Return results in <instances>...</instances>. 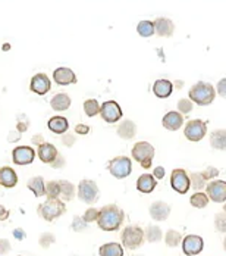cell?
I'll return each mask as SVG.
<instances>
[{"label": "cell", "mask_w": 226, "mask_h": 256, "mask_svg": "<svg viewBox=\"0 0 226 256\" xmlns=\"http://www.w3.org/2000/svg\"><path fill=\"white\" fill-rule=\"evenodd\" d=\"M122 109L118 104V102L115 100H109L104 102L100 106V116L103 118V121H106L107 124H115L122 118Z\"/></svg>", "instance_id": "ba28073f"}, {"label": "cell", "mask_w": 226, "mask_h": 256, "mask_svg": "<svg viewBox=\"0 0 226 256\" xmlns=\"http://www.w3.org/2000/svg\"><path fill=\"white\" fill-rule=\"evenodd\" d=\"M153 177L156 180H162L165 177V168L163 166H156L154 168V172H153Z\"/></svg>", "instance_id": "7dc6e473"}, {"label": "cell", "mask_w": 226, "mask_h": 256, "mask_svg": "<svg viewBox=\"0 0 226 256\" xmlns=\"http://www.w3.org/2000/svg\"><path fill=\"white\" fill-rule=\"evenodd\" d=\"M97 216H99V210L94 209V208H90L88 210H85V214L82 215V220L85 222H94L97 221Z\"/></svg>", "instance_id": "f35d334b"}, {"label": "cell", "mask_w": 226, "mask_h": 256, "mask_svg": "<svg viewBox=\"0 0 226 256\" xmlns=\"http://www.w3.org/2000/svg\"><path fill=\"white\" fill-rule=\"evenodd\" d=\"M135 134H137V126H135V122H132V121H129V120L122 121L121 126L118 127V136H119L121 138L129 140V138H132Z\"/></svg>", "instance_id": "d4e9b609"}, {"label": "cell", "mask_w": 226, "mask_h": 256, "mask_svg": "<svg viewBox=\"0 0 226 256\" xmlns=\"http://www.w3.org/2000/svg\"><path fill=\"white\" fill-rule=\"evenodd\" d=\"M99 187L93 180H82L78 186V198L85 204H94L99 199Z\"/></svg>", "instance_id": "52a82bcc"}, {"label": "cell", "mask_w": 226, "mask_h": 256, "mask_svg": "<svg viewBox=\"0 0 226 256\" xmlns=\"http://www.w3.org/2000/svg\"><path fill=\"white\" fill-rule=\"evenodd\" d=\"M57 154V149L50 143H41L38 146V158L44 164H51Z\"/></svg>", "instance_id": "7402d4cb"}, {"label": "cell", "mask_w": 226, "mask_h": 256, "mask_svg": "<svg viewBox=\"0 0 226 256\" xmlns=\"http://www.w3.org/2000/svg\"><path fill=\"white\" fill-rule=\"evenodd\" d=\"M137 31L141 37H151L154 34V26L151 21H141L137 26Z\"/></svg>", "instance_id": "e575fe53"}, {"label": "cell", "mask_w": 226, "mask_h": 256, "mask_svg": "<svg viewBox=\"0 0 226 256\" xmlns=\"http://www.w3.org/2000/svg\"><path fill=\"white\" fill-rule=\"evenodd\" d=\"M162 230H160V227H157V226H149L146 231H144V237L147 238V242H150V243H156V242H160L162 240Z\"/></svg>", "instance_id": "f546056e"}, {"label": "cell", "mask_w": 226, "mask_h": 256, "mask_svg": "<svg viewBox=\"0 0 226 256\" xmlns=\"http://www.w3.org/2000/svg\"><path fill=\"white\" fill-rule=\"evenodd\" d=\"M59 187H60L59 198L62 199V202H69V200L74 199L75 188H74V184L72 182H69L68 180H60L59 181Z\"/></svg>", "instance_id": "484cf974"}, {"label": "cell", "mask_w": 226, "mask_h": 256, "mask_svg": "<svg viewBox=\"0 0 226 256\" xmlns=\"http://www.w3.org/2000/svg\"><path fill=\"white\" fill-rule=\"evenodd\" d=\"M216 98V90L212 84L209 82H197L196 86L191 87L190 90V100L200 106H207L215 100Z\"/></svg>", "instance_id": "7a4b0ae2"}, {"label": "cell", "mask_w": 226, "mask_h": 256, "mask_svg": "<svg viewBox=\"0 0 226 256\" xmlns=\"http://www.w3.org/2000/svg\"><path fill=\"white\" fill-rule=\"evenodd\" d=\"M32 143H34V144H38V146H40L41 143H44V142H43V136H34Z\"/></svg>", "instance_id": "816d5d0a"}, {"label": "cell", "mask_w": 226, "mask_h": 256, "mask_svg": "<svg viewBox=\"0 0 226 256\" xmlns=\"http://www.w3.org/2000/svg\"><path fill=\"white\" fill-rule=\"evenodd\" d=\"M154 32L160 37H171L175 31V26L171 20L168 18H157L154 22Z\"/></svg>", "instance_id": "2e32d148"}, {"label": "cell", "mask_w": 226, "mask_h": 256, "mask_svg": "<svg viewBox=\"0 0 226 256\" xmlns=\"http://www.w3.org/2000/svg\"><path fill=\"white\" fill-rule=\"evenodd\" d=\"M56 242V237H54V234H51V232H44V234H41V237H40V246L41 248H49L50 244H53Z\"/></svg>", "instance_id": "8d00e7d4"}, {"label": "cell", "mask_w": 226, "mask_h": 256, "mask_svg": "<svg viewBox=\"0 0 226 256\" xmlns=\"http://www.w3.org/2000/svg\"><path fill=\"white\" fill-rule=\"evenodd\" d=\"M50 165L53 168H57V170H59V168H63V166H65V158H63L62 154H56V158H54V160L51 162Z\"/></svg>", "instance_id": "ee69618b"}, {"label": "cell", "mask_w": 226, "mask_h": 256, "mask_svg": "<svg viewBox=\"0 0 226 256\" xmlns=\"http://www.w3.org/2000/svg\"><path fill=\"white\" fill-rule=\"evenodd\" d=\"M124 210L116 205H106L99 210L97 224L103 231L119 230L121 224L124 222Z\"/></svg>", "instance_id": "6da1fadb"}, {"label": "cell", "mask_w": 226, "mask_h": 256, "mask_svg": "<svg viewBox=\"0 0 226 256\" xmlns=\"http://www.w3.org/2000/svg\"><path fill=\"white\" fill-rule=\"evenodd\" d=\"M51 109L56 110V112H63L66 109H69L71 106V98L66 94V93H59L56 94L53 99H51Z\"/></svg>", "instance_id": "cb8c5ba5"}, {"label": "cell", "mask_w": 226, "mask_h": 256, "mask_svg": "<svg viewBox=\"0 0 226 256\" xmlns=\"http://www.w3.org/2000/svg\"><path fill=\"white\" fill-rule=\"evenodd\" d=\"M44 194L47 196V199H59L60 194L59 181H49L47 184H44Z\"/></svg>", "instance_id": "4dcf8cb0"}, {"label": "cell", "mask_w": 226, "mask_h": 256, "mask_svg": "<svg viewBox=\"0 0 226 256\" xmlns=\"http://www.w3.org/2000/svg\"><path fill=\"white\" fill-rule=\"evenodd\" d=\"M204 186H206V180L203 178V176H201L200 172L191 174V177H190V187H193L194 190L200 192V190L204 188Z\"/></svg>", "instance_id": "d590c367"}, {"label": "cell", "mask_w": 226, "mask_h": 256, "mask_svg": "<svg viewBox=\"0 0 226 256\" xmlns=\"http://www.w3.org/2000/svg\"><path fill=\"white\" fill-rule=\"evenodd\" d=\"M100 256H124V248L119 243H106L99 249Z\"/></svg>", "instance_id": "4316f807"}, {"label": "cell", "mask_w": 226, "mask_h": 256, "mask_svg": "<svg viewBox=\"0 0 226 256\" xmlns=\"http://www.w3.org/2000/svg\"><path fill=\"white\" fill-rule=\"evenodd\" d=\"M75 132L79 134V136H85V134L90 132V127L88 126H84V124H78L75 127Z\"/></svg>", "instance_id": "f6af8a7d"}, {"label": "cell", "mask_w": 226, "mask_h": 256, "mask_svg": "<svg viewBox=\"0 0 226 256\" xmlns=\"http://www.w3.org/2000/svg\"><path fill=\"white\" fill-rule=\"evenodd\" d=\"M206 132H207V126L201 120L190 121L185 126V130H184V134L190 142H200V140H203V137L206 136Z\"/></svg>", "instance_id": "9c48e42d"}, {"label": "cell", "mask_w": 226, "mask_h": 256, "mask_svg": "<svg viewBox=\"0 0 226 256\" xmlns=\"http://www.w3.org/2000/svg\"><path fill=\"white\" fill-rule=\"evenodd\" d=\"M53 80H54V82L59 84V86H69V84H75L76 76L71 68L60 66V68L54 70V72H53Z\"/></svg>", "instance_id": "9a60e30c"}, {"label": "cell", "mask_w": 226, "mask_h": 256, "mask_svg": "<svg viewBox=\"0 0 226 256\" xmlns=\"http://www.w3.org/2000/svg\"><path fill=\"white\" fill-rule=\"evenodd\" d=\"M162 124H163V127L166 128V130H169V131H176V130H179L184 126V116L179 112H174V110L168 112L163 116Z\"/></svg>", "instance_id": "ac0fdd59"}, {"label": "cell", "mask_w": 226, "mask_h": 256, "mask_svg": "<svg viewBox=\"0 0 226 256\" xmlns=\"http://www.w3.org/2000/svg\"><path fill=\"white\" fill-rule=\"evenodd\" d=\"M9 218V210L3 205H0V221H6Z\"/></svg>", "instance_id": "c3c4849f"}, {"label": "cell", "mask_w": 226, "mask_h": 256, "mask_svg": "<svg viewBox=\"0 0 226 256\" xmlns=\"http://www.w3.org/2000/svg\"><path fill=\"white\" fill-rule=\"evenodd\" d=\"M165 242L169 248H176L182 242V234L179 231L169 230L165 236Z\"/></svg>", "instance_id": "836d02e7"}, {"label": "cell", "mask_w": 226, "mask_h": 256, "mask_svg": "<svg viewBox=\"0 0 226 256\" xmlns=\"http://www.w3.org/2000/svg\"><path fill=\"white\" fill-rule=\"evenodd\" d=\"M47 127L54 134H65L69 128V122L65 116H53L49 120Z\"/></svg>", "instance_id": "44dd1931"}, {"label": "cell", "mask_w": 226, "mask_h": 256, "mask_svg": "<svg viewBox=\"0 0 226 256\" xmlns=\"http://www.w3.org/2000/svg\"><path fill=\"white\" fill-rule=\"evenodd\" d=\"M10 252V243L6 238H0V255H7Z\"/></svg>", "instance_id": "7bdbcfd3"}, {"label": "cell", "mask_w": 226, "mask_h": 256, "mask_svg": "<svg viewBox=\"0 0 226 256\" xmlns=\"http://www.w3.org/2000/svg\"><path fill=\"white\" fill-rule=\"evenodd\" d=\"M109 172L115 178H126L132 172V162L126 156H116L109 162Z\"/></svg>", "instance_id": "8992f818"}, {"label": "cell", "mask_w": 226, "mask_h": 256, "mask_svg": "<svg viewBox=\"0 0 226 256\" xmlns=\"http://www.w3.org/2000/svg\"><path fill=\"white\" fill-rule=\"evenodd\" d=\"M18 184V176L10 166L0 168V186L6 188H12Z\"/></svg>", "instance_id": "ffe728a7"}, {"label": "cell", "mask_w": 226, "mask_h": 256, "mask_svg": "<svg viewBox=\"0 0 226 256\" xmlns=\"http://www.w3.org/2000/svg\"><path fill=\"white\" fill-rule=\"evenodd\" d=\"M203 248H204V242L200 236L190 234L182 240V250L187 256L199 255V254H201Z\"/></svg>", "instance_id": "7c38bea8"}, {"label": "cell", "mask_w": 226, "mask_h": 256, "mask_svg": "<svg viewBox=\"0 0 226 256\" xmlns=\"http://www.w3.org/2000/svg\"><path fill=\"white\" fill-rule=\"evenodd\" d=\"M215 224H216L218 230L222 231V232H225V231H226V215H225V212H221L219 215H216Z\"/></svg>", "instance_id": "ab89813d"}, {"label": "cell", "mask_w": 226, "mask_h": 256, "mask_svg": "<svg viewBox=\"0 0 226 256\" xmlns=\"http://www.w3.org/2000/svg\"><path fill=\"white\" fill-rule=\"evenodd\" d=\"M174 92V84L169 81V80H157L154 84H153V93L159 98V99H166L172 94Z\"/></svg>", "instance_id": "e0dca14e"}, {"label": "cell", "mask_w": 226, "mask_h": 256, "mask_svg": "<svg viewBox=\"0 0 226 256\" xmlns=\"http://www.w3.org/2000/svg\"><path fill=\"white\" fill-rule=\"evenodd\" d=\"M87 228V222L81 216H74L72 221V230L74 231H84Z\"/></svg>", "instance_id": "b9f144b4"}, {"label": "cell", "mask_w": 226, "mask_h": 256, "mask_svg": "<svg viewBox=\"0 0 226 256\" xmlns=\"http://www.w3.org/2000/svg\"><path fill=\"white\" fill-rule=\"evenodd\" d=\"M190 204L194 206V208L203 209V208H206V206L209 205V198H207V194H206V193H203V192H197V193H194V194L191 196Z\"/></svg>", "instance_id": "d6a6232c"}, {"label": "cell", "mask_w": 226, "mask_h": 256, "mask_svg": "<svg viewBox=\"0 0 226 256\" xmlns=\"http://www.w3.org/2000/svg\"><path fill=\"white\" fill-rule=\"evenodd\" d=\"M207 198L216 204H224L226 200V182L222 180H213L207 184Z\"/></svg>", "instance_id": "30bf717a"}, {"label": "cell", "mask_w": 226, "mask_h": 256, "mask_svg": "<svg viewBox=\"0 0 226 256\" xmlns=\"http://www.w3.org/2000/svg\"><path fill=\"white\" fill-rule=\"evenodd\" d=\"M13 236H15L18 240H22V238H24V231L21 230V228H16V230L13 231Z\"/></svg>", "instance_id": "681fc988"}, {"label": "cell", "mask_w": 226, "mask_h": 256, "mask_svg": "<svg viewBox=\"0 0 226 256\" xmlns=\"http://www.w3.org/2000/svg\"><path fill=\"white\" fill-rule=\"evenodd\" d=\"M171 186L179 194H185L190 190V177L184 170H174L171 174Z\"/></svg>", "instance_id": "8fae6325"}, {"label": "cell", "mask_w": 226, "mask_h": 256, "mask_svg": "<svg viewBox=\"0 0 226 256\" xmlns=\"http://www.w3.org/2000/svg\"><path fill=\"white\" fill-rule=\"evenodd\" d=\"M200 174L203 176V178L207 181V180H212L215 178V177H218V176H219V170L215 168V166H209V168H206V171H203Z\"/></svg>", "instance_id": "60d3db41"}, {"label": "cell", "mask_w": 226, "mask_h": 256, "mask_svg": "<svg viewBox=\"0 0 226 256\" xmlns=\"http://www.w3.org/2000/svg\"><path fill=\"white\" fill-rule=\"evenodd\" d=\"M35 158V152L29 146H18L12 152V159L16 165H29Z\"/></svg>", "instance_id": "4fadbf2b"}, {"label": "cell", "mask_w": 226, "mask_h": 256, "mask_svg": "<svg viewBox=\"0 0 226 256\" xmlns=\"http://www.w3.org/2000/svg\"><path fill=\"white\" fill-rule=\"evenodd\" d=\"M65 212H66V206L59 199H47L44 204L38 206V214L49 222H51L56 218H59Z\"/></svg>", "instance_id": "3957f363"}, {"label": "cell", "mask_w": 226, "mask_h": 256, "mask_svg": "<svg viewBox=\"0 0 226 256\" xmlns=\"http://www.w3.org/2000/svg\"><path fill=\"white\" fill-rule=\"evenodd\" d=\"M144 242V230L138 226H128L122 231V244L126 249L135 250Z\"/></svg>", "instance_id": "5b68a950"}, {"label": "cell", "mask_w": 226, "mask_h": 256, "mask_svg": "<svg viewBox=\"0 0 226 256\" xmlns=\"http://www.w3.org/2000/svg\"><path fill=\"white\" fill-rule=\"evenodd\" d=\"M219 93H221V96H225L226 92H225V80H222L221 82H219Z\"/></svg>", "instance_id": "f907efd6"}, {"label": "cell", "mask_w": 226, "mask_h": 256, "mask_svg": "<svg viewBox=\"0 0 226 256\" xmlns=\"http://www.w3.org/2000/svg\"><path fill=\"white\" fill-rule=\"evenodd\" d=\"M210 144L213 149L224 150L226 148V131L225 130H218L212 134L210 137Z\"/></svg>", "instance_id": "83f0119b"}, {"label": "cell", "mask_w": 226, "mask_h": 256, "mask_svg": "<svg viewBox=\"0 0 226 256\" xmlns=\"http://www.w3.org/2000/svg\"><path fill=\"white\" fill-rule=\"evenodd\" d=\"M84 112L87 116H96L97 114H100V103L96 99H88L84 102Z\"/></svg>", "instance_id": "1f68e13d"}, {"label": "cell", "mask_w": 226, "mask_h": 256, "mask_svg": "<svg viewBox=\"0 0 226 256\" xmlns=\"http://www.w3.org/2000/svg\"><path fill=\"white\" fill-rule=\"evenodd\" d=\"M31 92H34L38 96L46 94L51 88L50 78L47 77L46 74H35L34 77L31 78V84H29Z\"/></svg>", "instance_id": "5bb4252c"}, {"label": "cell", "mask_w": 226, "mask_h": 256, "mask_svg": "<svg viewBox=\"0 0 226 256\" xmlns=\"http://www.w3.org/2000/svg\"><path fill=\"white\" fill-rule=\"evenodd\" d=\"M62 142H63L65 146H72V144L75 143V137H74L72 134H65V136L62 137Z\"/></svg>", "instance_id": "bcb514c9"}, {"label": "cell", "mask_w": 226, "mask_h": 256, "mask_svg": "<svg viewBox=\"0 0 226 256\" xmlns=\"http://www.w3.org/2000/svg\"><path fill=\"white\" fill-rule=\"evenodd\" d=\"M150 215L156 221H165L171 215V206L165 202H154L150 206Z\"/></svg>", "instance_id": "d6986e66"}, {"label": "cell", "mask_w": 226, "mask_h": 256, "mask_svg": "<svg viewBox=\"0 0 226 256\" xmlns=\"http://www.w3.org/2000/svg\"><path fill=\"white\" fill-rule=\"evenodd\" d=\"M178 109L181 114H190L193 110V102L190 99H181L178 102Z\"/></svg>", "instance_id": "74e56055"}, {"label": "cell", "mask_w": 226, "mask_h": 256, "mask_svg": "<svg viewBox=\"0 0 226 256\" xmlns=\"http://www.w3.org/2000/svg\"><path fill=\"white\" fill-rule=\"evenodd\" d=\"M132 158L140 162L144 170L151 168V160L154 158V148L147 142H138L132 148Z\"/></svg>", "instance_id": "277c9868"}, {"label": "cell", "mask_w": 226, "mask_h": 256, "mask_svg": "<svg viewBox=\"0 0 226 256\" xmlns=\"http://www.w3.org/2000/svg\"><path fill=\"white\" fill-rule=\"evenodd\" d=\"M28 188L37 196V198H41L44 196V180L43 177H32V178L28 180Z\"/></svg>", "instance_id": "f1b7e54d"}, {"label": "cell", "mask_w": 226, "mask_h": 256, "mask_svg": "<svg viewBox=\"0 0 226 256\" xmlns=\"http://www.w3.org/2000/svg\"><path fill=\"white\" fill-rule=\"evenodd\" d=\"M157 180L154 178L151 174H143L140 178L137 180V188L141 193H151L156 188Z\"/></svg>", "instance_id": "603a6c76"}]
</instances>
